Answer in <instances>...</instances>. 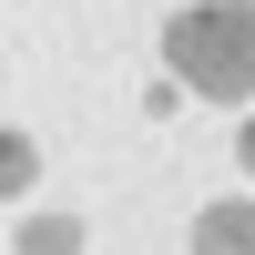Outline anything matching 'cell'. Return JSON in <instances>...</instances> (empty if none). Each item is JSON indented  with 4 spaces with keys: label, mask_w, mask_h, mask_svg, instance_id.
<instances>
[{
    "label": "cell",
    "mask_w": 255,
    "mask_h": 255,
    "mask_svg": "<svg viewBox=\"0 0 255 255\" xmlns=\"http://www.w3.org/2000/svg\"><path fill=\"white\" fill-rule=\"evenodd\" d=\"M174 72H194V92L245 102L255 92V0H204L174 20Z\"/></svg>",
    "instance_id": "obj_1"
},
{
    "label": "cell",
    "mask_w": 255,
    "mask_h": 255,
    "mask_svg": "<svg viewBox=\"0 0 255 255\" xmlns=\"http://www.w3.org/2000/svg\"><path fill=\"white\" fill-rule=\"evenodd\" d=\"M194 255H255V204H204Z\"/></svg>",
    "instance_id": "obj_2"
},
{
    "label": "cell",
    "mask_w": 255,
    "mask_h": 255,
    "mask_svg": "<svg viewBox=\"0 0 255 255\" xmlns=\"http://www.w3.org/2000/svg\"><path fill=\"white\" fill-rule=\"evenodd\" d=\"M82 245V225L72 215H41V225H20V255H72Z\"/></svg>",
    "instance_id": "obj_3"
},
{
    "label": "cell",
    "mask_w": 255,
    "mask_h": 255,
    "mask_svg": "<svg viewBox=\"0 0 255 255\" xmlns=\"http://www.w3.org/2000/svg\"><path fill=\"white\" fill-rule=\"evenodd\" d=\"M20 184H31V143L0 133V194H20Z\"/></svg>",
    "instance_id": "obj_4"
}]
</instances>
